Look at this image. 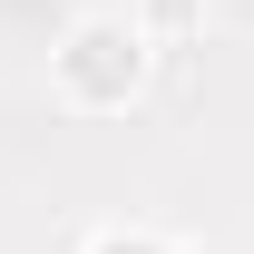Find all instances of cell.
<instances>
[{"instance_id":"3957f363","label":"cell","mask_w":254,"mask_h":254,"mask_svg":"<svg viewBox=\"0 0 254 254\" xmlns=\"http://www.w3.org/2000/svg\"><path fill=\"white\" fill-rule=\"evenodd\" d=\"M88 254H166V245H157V235H137V225H108Z\"/></svg>"},{"instance_id":"7a4b0ae2","label":"cell","mask_w":254,"mask_h":254,"mask_svg":"<svg viewBox=\"0 0 254 254\" xmlns=\"http://www.w3.org/2000/svg\"><path fill=\"white\" fill-rule=\"evenodd\" d=\"M195 20H205V0H137V30L147 39H186Z\"/></svg>"},{"instance_id":"6da1fadb","label":"cell","mask_w":254,"mask_h":254,"mask_svg":"<svg viewBox=\"0 0 254 254\" xmlns=\"http://www.w3.org/2000/svg\"><path fill=\"white\" fill-rule=\"evenodd\" d=\"M147 59H157V39L137 30V10H88V20H68V30H59L49 78H59L68 108L108 118V108H127V98L147 88Z\"/></svg>"}]
</instances>
